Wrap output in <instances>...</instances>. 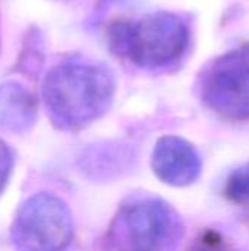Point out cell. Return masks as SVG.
<instances>
[{
  "label": "cell",
  "mask_w": 249,
  "mask_h": 251,
  "mask_svg": "<svg viewBox=\"0 0 249 251\" xmlns=\"http://www.w3.org/2000/svg\"><path fill=\"white\" fill-rule=\"evenodd\" d=\"M183 235L179 215L160 199H136L120 207L110 240L119 251H173Z\"/></svg>",
  "instance_id": "3957f363"
},
{
  "label": "cell",
  "mask_w": 249,
  "mask_h": 251,
  "mask_svg": "<svg viewBox=\"0 0 249 251\" xmlns=\"http://www.w3.org/2000/svg\"><path fill=\"white\" fill-rule=\"evenodd\" d=\"M225 196L236 204L249 203V163L235 169L225 184Z\"/></svg>",
  "instance_id": "ba28073f"
},
{
  "label": "cell",
  "mask_w": 249,
  "mask_h": 251,
  "mask_svg": "<svg viewBox=\"0 0 249 251\" xmlns=\"http://www.w3.org/2000/svg\"><path fill=\"white\" fill-rule=\"evenodd\" d=\"M200 97L219 116L249 121V46L211 59L200 72Z\"/></svg>",
  "instance_id": "277c9868"
},
{
  "label": "cell",
  "mask_w": 249,
  "mask_h": 251,
  "mask_svg": "<svg viewBox=\"0 0 249 251\" xmlns=\"http://www.w3.org/2000/svg\"><path fill=\"white\" fill-rule=\"evenodd\" d=\"M114 97V76L101 63L68 60L54 66L43 82L51 121L63 129L82 128L101 118Z\"/></svg>",
  "instance_id": "6da1fadb"
},
{
  "label": "cell",
  "mask_w": 249,
  "mask_h": 251,
  "mask_svg": "<svg viewBox=\"0 0 249 251\" xmlns=\"http://www.w3.org/2000/svg\"><path fill=\"white\" fill-rule=\"evenodd\" d=\"M110 49L144 69H164L188 50L189 28L172 12H156L136 21H116L109 28Z\"/></svg>",
  "instance_id": "7a4b0ae2"
},
{
  "label": "cell",
  "mask_w": 249,
  "mask_h": 251,
  "mask_svg": "<svg viewBox=\"0 0 249 251\" xmlns=\"http://www.w3.org/2000/svg\"><path fill=\"white\" fill-rule=\"evenodd\" d=\"M35 99L18 82H6L0 87V125L21 131L32 125L35 119Z\"/></svg>",
  "instance_id": "52a82bcc"
},
{
  "label": "cell",
  "mask_w": 249,
  "mask_h": 251,
  "mask_svg": "<svg viewBox=\"0 0 249 251\" xmlns=\"http://www.w3.org/2000/svg\"><path fill=\"white\" fill-rule=\"evenodd\" d=\"M13 166V156L10 149L0 140V193L7 184L10 171Z\"/></svg>",
  "instance_id": "30bf717a"
},
{
  "label": "cell",
  "mask_w": 249,
  "mask_h": 251,
  "mask_svg": "<svg viewBox=\"0 0 249 251\" xmlns=\"http://www.w3.org/2000/svg\"><path fill=\"white\" fill-rule=\"evenodd\" d=\"M151 168L156 176L172 187L194 184L203 171V162L197 149L182 137H161L151 156Z\"/></svg>",
  "instance_id": "8992f818"
},
{
  "label": "cell",
  "mask_w": 249,
  "mask_h": 251,
  "mask_svg": "<svg viewBox=\"0 0 249 251\" xmlns=\"http://www.w3.org/2000/svg\"><path fill=\"white\" fill-rule=\"evenodd\" d=\"M73 238L68 206L51 194H37L18 212L12 240L21 251H63Z\"/></svg>",
  "instance_id": "5b68a950"
},
{
  "label": "cell",
  "mask_w": 249,
  "mask_h": 251,
  "mask_svg": "<svg viewBox=\"0 0 249 251\" xmlns=\"http://www.w3.org/2000/svg\"><path fill=\"white\" fill-rule=\"evenodd\" d=\"M188 251H239L229 240L214 229H207L200 234Z\"/></svg>",
  "instance_id": "9c48e42d"
}]
</instances>
